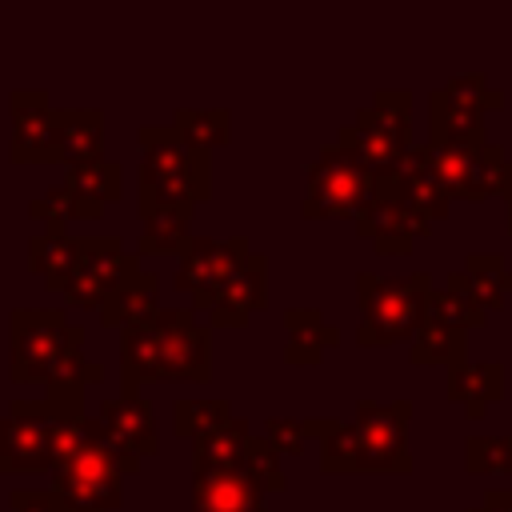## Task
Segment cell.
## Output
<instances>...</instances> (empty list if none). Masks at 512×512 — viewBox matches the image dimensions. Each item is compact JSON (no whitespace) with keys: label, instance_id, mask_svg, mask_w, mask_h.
Returning a JSON list of instances; mask_svg holds the SVG:
<instances>
[{"label":"cell","instance_id":"obj_1","mask_svg":"<svg viewBox=\"0 0 512 512\" xmlns=\"http://www.w3.org/2000/svg\"><path fill=\"white\" fill-rule=\"evenodd\" d=\"M152 380H212V328L192 308H160L120 332V392H140Z\"/></svg>","mask_w":512,"mask_h":512},{"label":"cell","instance_id":"obj_2","mask_svg":"<svg viewBox=\"0 0 512 512\" xmlns=\"http://www.w3.org/2000/svg\"><path fill=\"white\" fill-rule=\"evenodd\" d=\"M12 384H100L104 364L84 356V328L64 308H12L8 316Z\"/></svg>","mask_w":512,"mask_h":512},{"label":"cell","instance_id":"obj_3","mask_svg":"<svg viewBox=\"0 0 512 512\" xmlns=\"http://www.w3.org/2000/svg\"><path fill=\"white\" fill-rule=\"evenodd\" d=\"M140 472V460L116 452L96 416H76L56 428V456L48 488L72 512H116L124 500V480Z\"/></svg>","mask_w":512,"mask_h":512},{"label":"cell","instance_id":"obj_4","mask_svg":"<svg viewBox=\"0 0 512 512\" xmlns=\"http://www.w3.org/2000/svg\"><path fill=\"white\" fill-rule=\"evenodd\" d=\"M412 400H356V416L340 420L336 432L320 444L324 472H412L404 444Z\"/></svg>","mask_w":512,"mask_h":512},{"label":"cell","instance_id":"obj_5","mask_svg":"<svg viewBox=\"0 0 512 512\" xmlns=\"http://www.w3.org/2000/svg\"><path fill=\"white\" fill-rule=\"evenodd\" d=\"M84 416V388L56 384L44 400H12L0 416V476H44L56 456V428Z\"/></svg>","mask_w":512,"mask_h":512},{"label":"cell","instance_id":"obj_6","mask_svg":"<svg viewBox=\"0 0 512 512\" xmlns=\"http://www.w3.org/2000/svg\"><path fill=\"white\" fill-rule=\"evenodd\" d=\"M140 168H136V204H204L212 196V160L200 148H188L172 124H144L136 132Z\"/></svg>","mask_w":512,"mask_h":512},{"label":"cell","instance_id":"obj_7","mask_svg":"<svg viewBox=\"0 0 512 512\" xmlns=\"http://www.w3.org/2000/svg\"><path fill=\"white\" fill-rule=\"evenodd\" d=\"M432 292V272H408V276H376L356 272V344L360 348H396L412 344L424 324V300Z\"/></svg>","mask_w":512,"mask_h":512},{"label":"cell","instance_id":"obj_8","mask_svg":"<svg viewBox=\"0 0 512 512\" xmlns=\"http://www.w3.org/2000/svg\"><path fill=\"white\" fill-rule=\"evenodd\" d=\"M372 180H388L400 172L404 156L412 152V96L404 88L392 92H376V100L368 108H360L352 116V124L340 128L336 136Z\"/></svg>","mask_w":512,"mask_h":512},{"label":"cell","instance_id":"obj_9","mask_svg":"<svg viewBox=\"0 0 512 512\" xmlns=\"http://www.w3.org/2000/svg\"><path fill=\"white\" fill-rule=\"evenodd\" d=\"M504 108V92L488 88L484 72H468L428 92V144L440 148H476L488 144L484 116Z\"/></svg>","mask_w":512,"mask_h":512},{"label":"cell","instance_id":"obj_10","mask_svg":"<svg viewBox=\"0 0 512 512\" xmlns=\"http://www.w3.org/2000/svg\"><path fill=\"white\" fill-rule=\"evenodd\" d=\"M372 196H376V180L340 140H332L308 164V192H304L300 216L304 220H356Z\"/></svg>","mask_w":512,"mask_h":512},{"label":"cell","instance_id":"obj_11","mask_svg":"<svg viewBox=\"0 0 512 512\" xmlns=\"http://www.w3.org/2000/svg\"><path fill=\"white\" fill-rule=\"evenodd\" d=\"M136 272H140V260L124 248L120 236H76V264H72L60 296L72 308L100 312Z\"/></svg>","mask_w":512,"mask_h":512},{"label":"cell","instance_id":"obj_12","mask_svg":"<svg viewBox=\"0 0 512 512\" xmlns=\"http://www.w3.org/2000/svg\"><path fill=\"white\" fill-rule=\"evenodd\" d=\"M248 236H192L176 264V292L192 296V312H208L212 296L248 264Z\"/></svg>","mask_w":512,"mask_h":512},{"label":"cell","instance_id":"obj_13","mask_svg":"<svg viewBox=\"0 0 512 512\" xmlns=\"http://www.w3.org/2000/svg\"><path fill=\"white\" fill-rule=\"evenodd\" d=\"M436 176H440L448 200L480 204L488 196H512V160L492 140L476 144V148H440L436 152Z\"/></svg>","mask_w":512,"mask_h":512},{"label":"cell","instance_id":"obj_14","mask_svg":"<svg viewBox=\"0 0 512 512\" xmlns=\"http://www.w3.org/2000/svg\"><path fill=\"white\" fill-rule=\"evenodd\" d=\"M192 512H268L256 480V436L244 464H192Z\"/></svg>","mask_w":512,"mask_h":512},{"label":"cell","instance_id":"obj_15","mask_svg":"<svg viewBox=\"0 0 512 512\" xmlns=\"http://www.w3.org/2000/svg\"><path fill=\"white\" fill-rule=\"evenodd\" d=\"M380 184L396 196V204L408 212V220L420 228V236H432V224L448 216L452 200H448V192H444V184L436 176V152H432L428 140L412 144V152L404 156L400 172L380 180Z\"/></svg>","mask_w":512,"mask_h":512},{"label":"cell","instance_id":"obj_16","mask_svg":"<svg viewBox=\"0 0 512 512\" xmlns=\"http://www.w3.org/2000/svg\"><path fill=\"white\" fill-rule=\"evenodd\" d=\"M12 112V164H60V108L48 104V92L16 88L8 96Z\"/></svg>","mask_w":512,"mask_h":512},{"label":"cell","instance_id":"obj_17","mask_svg":"<svg viewBox=\"0 0 512 512\" xmlns=\"http://www.w3.org/2000/svg\"><path fill=\"white\" fill-rule=\"evenodd\" d=\"M96 424H100L104 440H108L116 452H124V456H132V460H140V464H144V456H156V452H160L156 416H152V404H148L140 392H120V396L100 400Z\"/></svg>","mask_w":512,"mask_h":512},{"label":"cell","instance_id":"obj_18","mask_svg":"<svg viewBox=\"0 0 512 512\" xmlns=\"http://www.w3.org/2000/svg\"><path fill=\"white\" fill-rule=\"evenodd\" d=\"M264 308H268V260L252 252L248 264L212 296L204 316H208V328H244Z\"/></svg>","mask_w":512,"mask_h":512},{"label":"cell","instance_id":"obj_19","mask_svg":"<svg viewBox=\"0 0 512 512\" xmlns=\"http://www.w3.org/2000/svg\"><path fill=\"white\" fill-rule=\"evenodd\" d=\"M352 224H356V236L368 240L380 256H404L420 240V228L408 220V212L396 204V196L380 180H376V196Z\"/></svg>","mask_w":512,"mask_h":512},{"label":"cell","instance_id":"obj_20","mask_svg":"<svg viewBox=\"0 0 512 512\" xmlns=\"http://www.w3.org/2000/svg\"><path fill=\"white\" fill-rule=\"evenodd\" d=\"M64 188L72 200V220H100L104 208L124 196V168L116 160L76 164L64 172Z\"/></svg>","mask_w":512,"mask_h":512},{"label":"cell","instance_id":"obj_21","mask_svg":"<svg viewBox=\"0 0 512 512\" xmlns=\"http://www.w3.org/2000/svg\"><path fill=\"white\" fill-rule=\"evenodd\" d=\"M140 212V256H180L192 240V212L188 204H136Z\"/></svg>","mask_w":512,"mask_h":512},{"label":"cell","instance_id":"obj_22","mask_svg":"<svg viewBox=\"0 0 512 512\" xmlns=\"http://www.w3.org/2000/svg\"><path fill=\"white\" fill-rule=\"evenodd\" d=\"M284 332H288V344H284V364H320L324 352H332L340 344V328L324 320L320 308H284Z\"/></svg>","mask_w":512,"mask_h":512},{"label":"cell","instance_id":"obj_23","mask_svg":"<svg viewBox=\"0 0 512 512\" xmlns=\"http://www.w3.org/2000/svg\"><path fill=\"white\" fill-rule=\"evenodd\" d=\"M448 400L464 408L468 420H480L488 404L504 400V364L500 360H468L448 372Z\"/></svg>","mask_w":512,"mask_h":512},{"label":"cell","instance_id":"obj_24","mask_svg":"<svg viewBox=\"0 0 512 512\" xmlns=\"http://www.w3.org/2000/svg\"><path fill=\"white\" fill-rule=\"evenodd\" d=\"M408 360L412 364H436V368H448V372L468 364V328L424 312V324H420L416 340L408 344Z\"/></svg>","mask_w":512,"mask_h":512},{"label":"cell","instance_id":"obj_25","mask_svg":"<svg viewBox=\"0 0 512 512\" xmlns=\"http://www.w3.org/2000/svg\"><path fill=\"white\" fill-rule=\"evenodd\" d=\"M104 112L100 108H60V164L104 160Z\"/></svg>","mask_w":512,"mask_h":512},{"label":"cell","instance_id":"obj_26","mask_svg":"<svg viewBox=\"0 0 512 512\" xmlns=\"http://www.w3.org/2000/svg\"><path fill=\"white\" fill-rule=\"evenodd\" d=\"M160 276L156 272H136L104 308H100V324L104 328H132V324H144V320H152L156 312H160Z\"/></svg>","mask_w":512,"mask_h":512},{"label":"cell","instance_id":"obj_27","mask_svg":"<svg viewBox=\"0 0 512 512\" xmlns=\"http://www.w3.org/2000/svg\"><path fill=\"white\" fill-rule=\"evenodd\" d=\"M72 264H76V236H68L64 224H52L28 240V268L44 280V288L60 292Z\"/></svg>","mask_w":512,"mask_h":512},{"label":"cell","instance_id":"obj_28","mask_svg":"<svg viewBox=\"0 0 512 512\" xmlns=\"http://www.w3.org/2000/svg\"><path fill=\"white\" fill-rule=\"evenodd\" d=\"M172 128L188 148L212 152L232 140V112L228 108H176Z\"/></svg>","mask_w":512,"mask_h":512},{"label":"cell","instance_id":"obj_29","mask_svg":"<svg viewBox=\"0 0 512 512\" xmlns=\"http://www.w3.org/2000/svg\"><path fill=\"white\" fill-rule=\"evenodd\" d=\"M464 276H468V284H472V292L488 316L496 308H504V300L512 292V272L496 252H472L464 264Z\"/></svg>","mask_w":512,"mask_h":512},{"label":"cell","instance_id":"obj_30","mask_svg":"<svg viewBox=\"0 0 512 512\" xmlns=\"http://www.w3.org/2000/svg\"><path fill=\"white\" fill-rule=\"evenodd\" d=\"M340 420H284V416H272L264 420V440L276 448V456H300L308 448V440H328L336 432Z\"/></svg>","mask_w":512,"mask_h":512},{"label":"cell","instance_id":"obj_31","mask_svg":"<svg viewBox=\"0 0 512 512\" xmlns=\"http://www.w3.org/2000/svg\"><path fill=\"white\" fill-rule=\"evenodd\" d=\"M232 420V404L228 400H176L172 404V432L180 440H196L208 428H220Z\"/></svg>","mask_w":512,"mask_h":512},{"label":"cell","instance_id":"obj_32","mask_svg":"<svg viewBox=\"0 0 512 512\" xmlns=\"http://www.w3.org/2000/svg\"><path fill=\"white\" fill-rule=\"evenodd\" d=\"M464 468L472 476H512V436H468Z\"/></svg>","mask_w":512,"mask_h":512},{"label":"cell","instance_id":"obj_33","mask_svg":"<svg viewBox=\"0 0 512 512\" xmlns=\"http://www.w3.org/2000/svg\"><path fill=\"white\" fill-rule=\"evenodd\" d=\"M8 504H12V512H72L52 488H16L8 496Z\"/></svg>","mask_w":512,"mask_h":512},{"label":"cell","instance_id":"obj_34","mask_svg":"<svg viewBox=\"0 0 512 512\" xmlns=\"http://www.w3.org/2000/svg\"><path fill=\"white\" fill-rule=\"evenodd\" d=\"M468 512H512V488H488L484 504H476Z\"/></svg>","mask_w":512,"mask_h":512},{"label":"cell","instance_id":"obj_35","mask_svg":"<svg viewBox=\"0 0 512 512\" xmlns=\"http://www.w3.org/2000/svg\"><path fill=\"white\" fill-rule=\"evenodd\" d=\"M508 236H512V196H508Z\"/></svg>","mask_w":512,"mask_h":512}]
</instances>
